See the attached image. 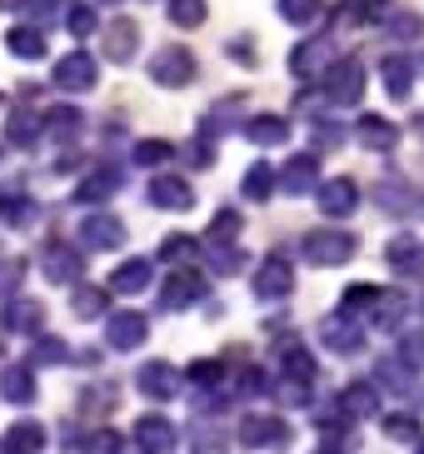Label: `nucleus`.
Here are the masks:
<instances>
[{
	"instance_id": "obj_1",
	"label": "nucleus",
	"mask_w": 424,
	"mask_h": 454,
	"mask_svg": "<svg viewBox=\"0 0 424 454\" xmlns=\"http://www.w3.org/2000/svg\"><path fill=\"white\" fill-rule=\"evenodd\" d=\"M365 85H370V75H365V60L359 55H340L325 70V100L330 106H359L365 100Z\"/></svg>"
},
{
	"instance_id": "obj_2",
	"label": "nucleus",
	"mask_w": 424,
	"mask_h": 454,
	"mask_svg": "<svg viewBox=\"0 0 424 454\" xmlns=\"http://www.w3.org/2000/svg\"><path fill=\"white\" fill-rule=\"evenodd\" d=\"M359 250V240L349 230H310L305 235V260L319 270H334V265H349Z\"/></svg>"
},
{
	"instance_id": "obj_3",
	"label": "nucleus",
	"mask_w": 424,
	"mask_h": 454,
	"mask_svg": "<svg viewBox=\"0 0 424 454\" xmlns=\"http://www.w3.org/2000/svg\"><path fill=\"white\" fill-rule=\"evenodd\" d=\"M150 81L165 85V90H180V85L195 81V55L185 45H160L155 60H150Z\"/></svg>"
},
{
	"instance_id": "obj_4",
	"label": "nucleus",
	"mask_w": 424,
	"mask_h": 454,
	"mask_svg": "<svg viewBox=\"0 0 424 454\" xmlns=\"http://www.w3.org/2000/svg\"><path fill=\"white\" fill-rule=\"evenodd\" d=\"M319 340H325V349H334V355H359V349H365V330H359V320L349 309L325 315V320H319Z\"/></svg>"
},
{
	"instance_id": "obj_5",
	"label": "nucleus",
	"mask_w": 424,
	"mask_h": 454,
	"mask_svg": "<svg viewBox=\"0 0 424 454\" xmlns=\"http://www.w3.org/2000/svg\"><path fill=\"white\" fill-rule=\"evenodd\" d=\"M315 190H319V210L330 215V220H345V215L359 210V185L349 175H334V180H325Z\"/></svg>"
},
{
	"instance_id": "obj_6",
	"label": "nucleus",
	"mask_w": 424,
	"mask_h": 454,
	"mask_svg": "<svg viewBox=\"0 0 424 454\" xmlns=\"http://www.w3.org/2000/svg\"><path fill=\"white\" fill-rule=\"evenodd\" d=\"M275 185L285 190V195H310V190L319 185V155H290L285 160V170L275 175Z\"/></svg>"
},
{
	"instance_id": "obj_7",
	"label": "nucleus",
	"mask_w": 424,
	"mask_h": 454,
	"mask_svg": "<svg viewBox=\"0 0 424 454\" xmlns=\"http://www.w3.org/2000/svg\"><path fill=\"white\" fill-rule=\"evenodd\" d=\"M290 290H294L290 260H285V254H265V265L255 275V294H260V300H285Z\"/></svg>"
},
{
	"instance_id": "obj_8",
	"label": "nucleus",
	"mask_w": 424,
	"mask_h": 454,
	"mask_svg": "<svg viewBox=\"0 0 424 454\" xmlns=\"http://www.w3.org/2000/svg\"><path fill=\"white\" fill-rule=\"evenodd\" d=\"M374 200H380V210L385 215H404V220H414V215L424 210L420 190L404 185V180H380V190H374Z\"/></svg>"
},
{
	"instance_id": "obj_9",
	"label": "nucleus",
	"mask_w": 424,
	"mask_h": 454,
	"mask_svg": "<svg viewBox=\"0 0 424 454\" xmlns=\"http://www.w3.org/2000/svg\"><path fill=\"white\" fill-rule=\"evenodd\" d=\"M55 85H60V90H90V85H95V55H85V51L60 55V66H55Z\"/></svg>"
},
{
	"instance_id": "obj_10",
	"label": "nucleus",
	"mask_w": 424,
	"mask_h": 454,
	"mask_svg": "<svg viewBox=\"0 0 424 454\" xmlns=\"http://www.w3.org/2000/svg\"><path fill=\"white\" fill-rule=\"evenodd\" d=\"M150 205H160V210H190L195 205V190L180 175H155L150 180Z\"/></svg>"
},
{
	"instance_id": "obj_11",
	"label": "nucleus",
	"mask_w": 424,
	"mask_h": 454,
	"mask_svg": "<svg viewBox=\"0 0 424 454\" xmlns=\"http://www.w3.org/2000/svg\"><path fill=\"white\" fill-rule=\"evenodd\" d=\"M135 41H140V26H135L130 15H120V20L106 26V45H100V51H106L115 66H125V60H135Z\"/></svg>"
},
{
	"instance_id": "obj_12",
	"label": "nucleus",
	"mask_w": 424,
	"mask_h": 454,
	"mask_svg": "<svg viewBox=\"0 0 424 454\" xmlns=\"http://www.w3.org/2000/svg\"><path fill=\"white\" fill-rule=\"evenodd\" d=\"M239 440L245 444H290V425L285 419H275V414H250L245 425H239Z\"/></svg>"
},
{
	"instance_id": "obj_13",
	"label": "nucleus",
	"mask_w": 424,
	"mask_h": 454,
	"mask_svg": "<svg viewBox=\"0 0 424 454\" xmlns=\"http://www.w3.org/2000/svg\"><path fill=\"white\" fill-rule=\"evenodd\" d=\"M380 75H385L389 100H410V90H414V66H410V55L389 51L385 60H380Z\"/></svg>"
},
{
	"instance_id": "obj_14",
	"label": "nucleus",
	"mask_w": 424,
	"mask_h": 454,
	"mask_svg": "<svg viewBox=\"0 0 424 454\" xmlns=\"http://www.w3.org/2000/svg\"><path fill=\"white\" fill-rule=\"evenodd\" d=\"M245 140L260 145V150H275V145L290 140V121H285V115H255V121L245 125Z\"/></svg>"
},
{
	"instance_id": "obj_15",
	"label": "nucleus",
	"mask_w": 424,
	"mask_h": 454,
	"mask_svg": "<svg viewBox=\"0 0 424 454\" xmlns=\"http://www.w3.org/2000/svg\"><path fill=\"white\" fill-rule=\"evenodd\" d=\"M355 135H359V145H365V150H389L399 140V125L385 121V115H359Z\"/></svg>"
},
{
	"instance_id": "obj_16",
	"label": "nucleus",
	"mask_w": 424,
	"mask_h": 454,
	"mask_svg": "<svg viewBox=\"0 0 424 454\" xmlns=\"http://www.w3.org/2000/svg\"><path fill=\"white\" fill-rule=\"evenodd\" d=\"M385 260L399 270V275H424V245L414 235H395L385 250Z\"/></svg>"
},
{
	"instance_id": "obj_17",
	"label": "nucleus",
	"mask_w": 424,
	"mask_h": 454,
	"mask_svg": "<svg viewBox=\"0 0 424 454\" xmlns=\"http://www.w3.org/2000/svg\"><path fill=\"white\" fill-rule=\"evenodd\" d=\"M85 240L100 245V250H115V245L125 240V225H120L115 215H90V220H85Z\"/></svg>"
},
{
	"instance_id": "obj_18",
	"label": "nucleus",
	"mask_w": 424,
	"mask_h": 454,
	"mask_svg": "<svg viewBox=\"0 0 424 454\" xmlns=\"http://www.w3.org/2000/svg\"><path fill=\"white\" fill-rule=\"evenodd\" d=\"M140 340H145V320L140 315H115L110 320V345L115 349H135Z\"/></svg>"
},
{
	"instance_id": "obj_19",
	"label": "nucleus",
	"mask_w": 424,
	"mask_h": 454,
	"mask_svg": "<svg viewBox=\"0 0 424 454\" xmlns=\"http://www.w3.org/2000/svg\"><path fill=\"white\" fill-rule=\"evenodd\" d=\"M140 389H145L150 400H170L175 395V370L170 364H145V370H140Z\"/></svg>"
},
{
	"instance_id": "obj_20",
	"label": "nucleus",
	"mask_w": 424,
	"mask_h": 454,
	"mask_svg": "<svg viewBox=\"0 0 424 454\" xmlns=\"http://www.w3.org/2000/svg\"><path fill=\"white\" fill-rule=\"evenodd\" d=\"M374 410H380L374 385H345V414H349V419H370Z\"/></svg>"
},
{
	"instance_id": "obj_21",
	"label": "nucleus",
	"mask_w": 424,
	"mask_h": 454,
	"mask_svg": "<svg viewBox=\"0 0 424 454\" xmlns=\"http://www.w3.org/2000/svg\"><path fill=\"white\" fill-rule=\"evenodd\" d=\"M279 20H290V26H310V20H319V11H325V0H275Z\"/></svg>"
},
{
	"instance_id": "obj_22",
	"label": "nucleus",
	"mask_w": 424,
	"mask_h": 454,
	"mask_svg": "<svg viewBox=\"0 0 424 454\" xmlns=\"http://www.w3.org/2000/svg\"><path fill=\"white\" fill-rule=\"evenodd\" d=\"M165 11H170V20H175V26L195 30V26H205V15H210V5H205V0H170Z\"/></svg>"
},
{
	"instance_id": "obj_23",
	"label": "nucleus",
	"mask_w": 424,
	"mask_h": 454,
	"mask_svg": "<svg viewBox=\"0 0 424 454\" xmlns=\"http://www.w3.org/2000/svg\"><path fill=\"white\" fill-rule=\"evenodd\" d=\"M389 0H345V5H340V26H365V20H374V15L385 11Z\"/></svg>"
},
{
	"instance_id": "obj_24",
	"label": "nucleus",
	"mask_w": 424,
	"mask_h": 454,
	"mask_svg": "<svg viewBox=\"0 0 424 454\" xmlns=\"http://www.w3.org/2000/svg\"><path fill=\"white\" fill-rule=\"evenodd\" d=\"M319 66H325V41H305L300 51L290 55V70H294V75H315Z\"/></svg>"
},
{
	"instance_id": "obj_25",
	"label": "nucleus",
	"mask_w": 424,
	"mask_h": 454,
	"mask_svg": "<svg viewBox=\"0 0 424 454\" xmlns=\"http://www.w3.org/2000/svg\"><path fill=\"white\" fill-rule=\"evenodd\" d=\"M135 434H140V444H145V450H165V444L175 440V429L165 425V419H155V414H150V419H140V425H135Z\"/></svg>"
},
{
	"instance_id": "obj_26",
	"label": "nucleus",
	"mask_w": 424,
	"mask_h": 454,
	"mask_svg": "<svg viewBox=\"0 0 424 454\" xmlns=\"http://www.w3.org/2000/svg\"><path fill=\"white\" fill-rule=\"evenodd\" d=\"M145 285H150V265H145V260H130V265L115 270V290L135 294V290H145Z\"/></svg>"
},
{
	"instance_id": "obj_27",
	"label": "nucleus",
	"mask_w": 424,
	"mask_h": 454,
	"mask_svg": "<svg viewBox=\"0 0 424 454\" xmlns=\"http://www.w3.org/2000/svg\"><path fill=\"white\" fill-rule=\"evenodd\" d=\"M200 290H205V285H200L195 275H175V280L165 285V305H170V309H175V305H190Z\"/></svg>"
},
{
	"instance_id": "obj_28",
	"label": "nucleus",
	"mask_w": 424,
	"mask_h": 454,
	"mask_svg": "<svg viewBox=\"0 0 424 454\" xmlns=\"http://www.w3.org/2000/svg\"><path fill=\"white\" fill-rule=\"evenodd\" d=\"M270 190H275V170L270 165H255L245 175V200H270Z\"/></svg>"
},
{
	"instance_id": "obj_29",
	"label": "nucleus",
	"mask_w": 424,
	"mask_h": 454,
	"mask_svg": "<svg viewBox=\"0 0 424 454\" xmlns=\"http://www.w3.org/2000/svg\"><path fill=\"white\" fill-rule=\"evenodd\" d=\"M374 325H385V330H395L399 315H404V294H374Z\"/></svg>"
},
{
	"instance_id": "obj_30",
	"label": "nucleus",
	"mask_w": 424,
	"mask_h": 454,
	"mask_svg": "<svg viewBox=\"0 0 424 454\" xmlns=\"http://www.w3.org/2000/svg\"><path fill=\"white\" fill-rule=\"evenodd\" d=\"M115 185H120V175H115V170H95L90 180L80 185V200H106V195H110Z\"/></svg>"
},
{
	"instance_id": "obj_31",
	"label": "nucleus",
	"mask_w": 424,
	"mask_h": 454,
	"mask_svg": "<svg viewBox=\"0 0 424 454\" xmlns=\"http://www.w3.org/2000/svg\"><path fill=\"white\" fill-rule=\"evenodd\" d=\"M385 434H389V440L414 444V440H420V419H414V414H385Z\"/></svg>"
},
{
	"instance_id": "obj_32",
	"label": "nucleus",
	"mask_w": 424,
	"mask_h": 454,
	"mask_svg": "<svg viewBox=\"0 0 424 454\" xmlns=\"http://www.w3.org/2000/svg\"><path fill=\"white\" fill-rule=\"evenodd\" d=\"M389 41H420V15L414 11H399V15H389Z\"/></svg>"
},
{
	"instance_id": "obj_33",
	"label": "nucleus",
	"mask_w": 424,
	"mask_h": 454,
	"mask_svg": "<svg viewBox=\"0 0 424 454\" xmlns=\"http://www.w3.org/2000/svg\"><path fill=\"white\" fill-rule=\"evenodd\" d=\"M11 51L26 55V60H35V55H45V41H40V30H11Z\"/></svg>"
},
{
	"instance_id": "obj_34",
	"label": "nucleus",
	"mask_w": 424,
	"mask_h": 454,
	"mask_svg": "<svg viewBox=\"0 0 424 454\" xmlns=\"http://www.w3.org/2000/svg\"><path fill=\"white\" fill-rule=\"evenodd\" d=\"M170 155H175L170 140H140V145H135V160L140 165H165Z\"/></svg>"
},
{
	"instance_id": "obj_35",
	"label": "nucleus",
	"mask_w": 424,
	"mask_h": 454,
	"mask_svg": "<svg viewBox=\"0 0 424 454\" xmlns=\"http://www.w3.org/2000/svg\"><path fill=\"white\" fill-rule=\"evenodd\" d=\"M279 360H285V370H290L294 380H300V385H305L310 374H315V360H310V355H305L300 345H285V355H279Z\"/></svg>"
},
{
	"instance_id": "obj_36",
	"label": "nucleus",
	"mask_w": 424,
	"mask_h": 454,
	"mask_svg": "<svg viewBox=\"0 0 424 454\" xmlns=\"http://www.w3.org/2000/svg\"><path fill=\"white\" fill-rule=\"evenodd\" d=\"M35 130H40V125L30 121V115H15V121H11V140H15V145H30V140H35Z\"/></svg>"
},
{
	"instance_id": "obj_37",
	"label": "nucleus",
	"mask_w": 424,
	"mask_h": 454,
	"mask_svg": "<svg viewBox=\"0 0 424 454\" xmlns=\"http://www.w3.org/2000/svg\"><path fill=\"white\" fill-rule=\"evenodd\" d=\"M75 309H80V315H100V309H106V294H100V290H80L75 294Z\"/></svg>"
},
{
	"instance_id": "obj_38",
	"label": "nucleus",
	"mask_w": 424,
	"mask_h": 454,
	"mask_svg": "<svg viewBox=\"0 0 424 454\" xmlns=\"http://www.w3.org/2000/svg\"><path fill=\"white\" fill-rule=\"evenodd\" d=\"M70 30H75V35H90V30H95V11H90V5H75V11H70Z\"/></svg>"
},
{
	"instance_id": "obj_39",
	"label": "nucleus",
	"mask_w": 424,
	"mask_h": 454,
	"mask_svg": "<svg viewBox=\"0 0 424 454\" xmlns=\"http://www.w3.org/2000/svg\"><path fill=\"white\" fill-rule=\"evenodd\" d=\"M325 444H330V450H345V444H349V425H345V419H330V425H325Z\"/></svg>"
},
{
	"instance_id": "obj_40",
	"label": "nucleus",
	"mask_w": 424,
	"mask_h": 454,
	"mask_svg": "<svg viewBox=\"0 0 424 454\" xmlns=\"http://www.w3.org/2000/svg\"><path fill=\"white\" fill-rule=\"evenodd\" d=\"M374 294H380L374 285H349V290H345V309H355V305H374Z\"/></svg>"
},
{
	"instance_id": "obj_41",
	"label": "nucleus",
	"mask_w": 424,
	"mask_h": 454,
	"mask_svg": "<svg viewBox=\"0 0 424 454\" xmlns=\"http://www.w3.org/2000/svg\"><path fill=\"white\" fill-rule=\"evenodd\" d=\"M185 254H195L190 235H170V240H165V260H185Z\"/></svg>"
},
{
	"instance_id": "obj_42",
	"label": "nucleus",
	"mask_w": 424,
	"mask_h": 454,
	"mask_svg": "<svg viewBox=\"0 0 424 454\" xmlns=\"http://www.w3.org/2000/svg\"><path fill=\"white\" fill-rule=\"evenodd\" d=\"M75 270H80V260H75V254L51 250V275H75Z\"/></svg>"
},
{
	"instance_id": "obj_43",
	"label": "nucleus",
	"mask_w": 424,
	"mask_h": 454,
	"mask_svg": "<svg viewBox=\"0 0 424 454\" xmlns=\"http://www.w3.org/2000/svg\"><path fill=\"white\" fill-rule=\"evenodd\" d=\"M404 355H410V364H424V334H410V340H404Z\"/></svg>"
},
{
	"instance_id": "obj_44",
	"label": "nucleus",
	"mask_w": 424,
	"mask_h": 454,
	"mask_svg": "<svg viewBox=\"0 0 424 454\" xmlns=\"http://www.w3.org/2000/svg\"><path fill=\"white\" fill-rule=\"evenodd\" d=\"M414 125H420V130H424V110H420V115H414Z\"/></svg>"
},
{
	"instance_id": "obj_45",
	"label": "nucleus",
	"mask_w": 424,
	"mask_h": 454,
	"mask_svg": "<svg viewBox=\"0 0 424 454\" xmlns=\"http://www.w3.org/2000/svg\"><path fill=\"white\" fill-rule=\"evenodd\" d=\"M414 454H424V440H414Z\"/></svg>"
},
{
	"instance_id": "obj_46",
	"label": "nucleus",
	"mask_w": 424,
	"mask_h": 454,
	"mask_svg": "<svg viewBox=\"0 0 424 454\" xmlns=\"http://www.w3.org/2000/svg\"><path fill=\"white\" fill-rule=\"evenodd\" d=\"M420 70H424V55H420Z\"/></svg>"
}]
</instances>
